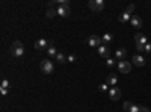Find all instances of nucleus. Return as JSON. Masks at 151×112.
I'll return each instance as SVG.
<instances>
[{
    "instance_id": "obj_1",
    "label": "nucleus",
    "mask_w": 151,
    "mask_h": 112,
    "mask_svg": "<svg viewBox=\"0 0 151 112\" xmlns=\"http://www.w3.org/2000/svg\"><path fill=\"white\" fill-rule=\"evenodd\" d=\"M9 51H11V55L15 56V58H21L24 55V46L21 44L20 41H14L11 47H9Z\"/></svg>"
},
{
    "instance_id": "obj_2",
    "label": "nucleus",
    "mask_w": 151,
    "mask_h": 112,
    "mask_svg": "<svg viewBox=\"0 0 151 112\" xmlns=\"http://www.w3.org/2000/svg\"><path fill=\"white\" fill-rule=\"evenodd\" d=\"M39 68H41V71H42V73H46V74H51V73H55V64H53L51 61H48V59H44V61H41Z\"/></svg>"
},
{
    "instance_id": "obj_3",
    "label": "nucleus",
    "mask_w": 151,
    "mask_h": 112,
    "mask_svg": "<svg viewBox=\"0 0 151 112\" xmlns=\"http://www.w3.org/2000/svg\"><path fill=\"white\" fill-rule=\"evenodd\" d=\"M88 5H89L91 11H94V12H101L104 9V6H106V3L103 2V0H89Z\"/></svg>"
},
{
    "instance_id": "obj_4",
    "label": "nucleus",
    "mask_w": 151,
    "mask_h": 112,
    "mask_svg": "<svg viewBox=\"0 0 151 112\" xmlns=\"http://www.w3.org/2000/svg\"><path fill=\"white\" fill-rule=\"evenodd\" d=\"M118 70L122 73V74H129L131 71V64L127 62V61H119L118 62Z\"/></svg>"
},
{
    "instance_id": "obj_5",
    "label": "nucleus",
    "mask_w": 151,
    "mask_h": 112,
    "mask_svg": "<svg viewBox=\"0 0 151 112\" xmlns=\"http://www.w3.org/2000/svg\"><path fill=\"white\" fill-rule=\"evenodd\" d=\"M101 37H97V35H92V37H89V39H88V46H91V47H94V49H98L100 46H101Z\"/></svg>"
},
{
    "instance_id": "obj_6",
    "label": "nucleus",
    "mask_w": 151,
    "mask_h": 112,
    "mask_svg": "<svg viewBox=\"0 0 151 112\" xmlns=\"http://www.w3.org/2000/svg\"><path fill=\"white\" fill-rule=\"evenodd\" d=\"M70 14H71L70 5H62V6H58V15H59V17H64V18H67V17H70Z\"/></svg>"
},
{
    "instance_id": "obj_7",
    "label": "nucleus",
    "mask_w": 151,
    "mask_h": 112,
    "mask_svg": "<svg viewBox=\"0 0 151 112\" xmlns=\"http://www.w3.org/2000/svg\"><path fill=\"white\" fill-rule=\"evenodd\" d=\"M109 97H110V100H113V101H118V100L121 99V91H119V88H118V87H112V88L109 89Z\"/></svg>"
},
{
    "instance_id": "obj_8",
    "label": "nucleus",
    "mask_w": 151,
    "mask_h": 112,
    "mask_svg": "<svg viewBox=\"0 0 151 112\" xmlns=\"http://www.w3.org/2000/svg\"><path fill=\"white\" fill-rule=\"evenodd\" d=\"M51 46V42L50 41H47V39H44V38H41V39H37V42H35V49L37 50H44V49H48Z\"/></svg>"
},
{
    "instance_id": "obj_9",
    "label": "nucleus",
    "mask_w": 151,
    "mask_h": 112,
    "mask_svg": "<svg viewBox=\"0 0 151 112\" xmlns=\"http://www.w3.org/2000/svg\"><path fill=\"white\" fill-rule=\"evenodd\" d=\"M97 51H98V55H100L101 58H106V59L110 58V49H109L107 46H104V44H101L98 49H97Z\"/></svg>"
},
{
    "instance_id": "obj_10",
    "label": "nucleus",
    "mask_w": 151,
    "mask_h": 112,
    "mask_svg": "<svg viewBox=\"0 0 151 112\" xmlns=\"http://www.w3.org/2000/svg\"><path fill=\"white\" fill-rule=\"evenodd\" d=\"M130 23H131L133 27H136V29H140L142 26H144V21H142V18H140L139 15H133L131 20H130Z\"/></svg>"
},
{
    "instance_id": "obj_11",
    "label": "nucleus",
    "mask_w": 151,
    "mask_h": 112,
    "mask_svg": "<svg viewBox=\"0 0 151 112\" xmlns=\"http://www.w3.org/2000/svg\"><path fill=\"white\" fill-rule=\"evenodd\" d=\"M131 61H133V65H136V67H144V65H145V59L142 58L140 55L133 56V58H131Z\"/></svg>"
},
{
    "instance_id": "obj_12",
    "label": "nucleus",
    "mask_w": 151,
    "mask_h": 112,
    "mask_svg": "<svg viewBox=\"0 0 151 112\" xmlns=\"http://www.w3.org/2000/svg\"><path fill=\"white\" fill-rule=\"evenodd\" d=\"M135 41H136V44H142V46H147V37L144 35V33H136L135 35Z\"/></svg>"
},
{
    "instance_id": "obj_13",
    "label": "nucleus",
    "mask_w": 151,
    "mask_h": 112,
    "mask_svg": "<svg viewBox=\"0 0 151 112\" xmlns=\"http://www.w3.org/2000/svg\"><path fill=\"white\" fill-rule=\"evenodd\" d=\"M115 55H117V58L118 59H122L127 56V49H124V47H121V49H117V51H115Z\"/></svg>"
},
{
    "instance_id": "obj_14",
    "label": "nucleus",
    "mask_w": 151,
    "mask_h": 112,
    "mask_svg": "<svg viewBox=\"0 0 151 112\" xmlns=\"http://www.w3.org/2000/svg\"><path fill=\"white\" fill-rule=\"evenodd\" d=\"M106 83H107V85H118V79H117V76H115V74H109V76H107V79H106Z\"/></svg>"
},
{
    "instance_id": "obj_15",
    "label": "nucleus",
    "mask_w": 151,
    "mask_h": 112,
    "mask_svg": "<svg viewBox=\"0 0 151 112\" xmlns=\"http://www.w3.org/2000/svg\"><path fill=\"white\" fill-rule=\"evenodd\" d=\"M47 55H48V58H56V55H58V50H56V47L55 46H50L48 49H47Z\"/></svg>"
},
{
    "instance_id": "obj_16",
    "label": "nucleus",
    "mask_w": 151,
    "mask_h": 112,
    "mask_svg": "<svg viewBox=\"0 0 151 112\" xmlns=\"http://www.w3.org/2000/svg\"><path fill=\"white\" fill-rule=\"evenodd\" d=\"M56 15H58V9L47 8V11H46V17H47V18H53V17H56Z\"/></svg>"
},
{
    "instance_id": "obj_17",
    "label": "nucleus",
    "mask_w": 151,
    "mask_h": 112,
    "mask_svg": "<svg viewBox=\"0 0 151 112\" xmlns=\"http://www.w3.org/2000/svg\"><path fill=\"white\" fill-rule=\"evenodd\" d=\"M101 41L104 42V46H106L107 42H112V41H113V35H112V33H104V35L101 37Z\"/></svg>"
},
{
    "instance_id": "obj_18",
    "label": "nucleus",
    "mask_w": 151,
    "mask_h": 112,
    "mask_svg": "<svg viewBox=\"0 0 151 112\" xmlns=\"http://www.w3.org/2000/svg\"><path fill=\"white\" fill-rule=\"evenodd\" d=\"M56 61L59 62V64H65L67 62V58H65V55L64 53H60V51H58V55H56Z\"/></svg>"
},
{
    "instance_id": "obj_19",
    "label": "nucleus",
    "mask_w": 151,
    "mask_h": 112,
    "mask_svg": "<svg viewBox=\"0 0 151 112\" xmlns=\"http://www.w3.org/2000/svg\"><path fill=\"white\" fill-rule=\"evenodd\" d=\"M131 18H130V14H127L126 11H124L122 14H121V17H119V21L121 23H127V21H130Z\"/></svg>"
},
{
    "instance_id": "obj_20",
    "label": "nucleus",
    "mask_w": 151,
    "mask_h": 112,
    "mask_svg": "<svg viewBox=\"0 0 151 112\" xmlns=\"http://www.w3.org/2000/svg\"><path fill=\"white\" fill-rule=\"evenodd\" d=\"M106 65H107L109 68H112V67L115 65V59H112V58H109V59H106Z\"/></svg>"
},
{
    "instance_id": "obj_21",
    "label": "nucleus",
    "mask_w": 151,
    "mask_h": 112,
    "mask_svg": "<svg viewBox=\"0 0 151 112\" xmlns=\"http://www.w3.org/2000/svg\"><path fill=\"white\" fill-rule=\"evenodd\" d=\"M133 106V103H130V101H124V109H126L127 112L130 111V108Z\"/></svg>"
},
{
    "instance_id": "obj_22",
    "label": "nucleus",
    "mask_w": 151,
    "mask_h": 112,
    "mask_svg": "<svg viewBox=\"0 0 151 112\" xmlns=\"http://www.w3.org/2000/svg\"><path fill=\"white\" fill-rule=\"evenodd\" d=\"M133 11H135V5H129V6L126 8V12H127V14H131Z\"/></svg>"
},
{
    "instance_id": "obj_23",
    "label": "nucleus",
    "mask_w": 151,
    "mask_h": 112,
    "mask_svg": "<svg viewBox=\"0 0 151 112\" xmlns=\"http://www.w3.org/2000/svg\"><path fill=\"white\" fill-rule=\"evenodd\" d=\"M2 88H6V89H9V82H8L6 79L2 80Z\"/></svg>"
},
{
    "instance_id": "obj_24",
    "label": "nucleus",
    "mask_w": 151,
    "mask_h": 112,
    "mask_svg": "<svg viewBox=\"0 0 151 112\" xmlns=\"http://www.w3.org/2000/svg\"><path fill=\"white\" fill-rule=\"evenodd\" d=\"M139 109H140V106H136V105H133V106L130 108V111H129V112H139Z\"/></svg>"
},
{
    "instance_id": "obj_25",
    "label": "nucleus",
    "mask_w": 151,
    "mask_h": 112,
    "mask_svg": "<svg viewBox=\"0 0 151 112\" xmlns=\"http://www.w3.org/2000/svg\"><path fill=\"white\" fill-rule=\"evenodd\" d=\"M56 5H58V0H51V2H48V3H47V6H48V8H53V6H56Z\"/></svg>"
},
{
    "instance_id": "obj_26",
    "label": "nucleus",
    "mask_w": 151,
    "mask_h": 112,
    "mask_svg": "<svg viewBox=\"0 0 151 112\" xmlns=\"http://www.w3.org/2000/svg\"><path fill=\"white\" fill-rule=\"evenodd\" d=\"M100 89H101V91H107V89H109V85H107V83L100 85Z\"/></svg>"
},
{
    "instance_id": "obj_27",
    "label": "nucleus",
    "mask_w": 151,
    "mask_h": 112,
    "mask_svg": "<svg viewBox=\"0 0 151 112\" xmlns=\"http://www.w3.org/2000/svg\"><path fill=\"white\" fill-rule=\"evenodd\" d=\"M145 51L151 55V42H147V46H145Z\"/></svg>"
},
{
    "instance_id": "obj_28",
    "label": "nucleus",
    "mask_w": 151,
    "mask_h": 112,
    "mask_svg": "<svg viewBox=\"0 0 151 112\" xmlns=\"http://www.w3.org/2000/svg\"><path fill=\"white\" fill-rule=\"evenodd\" d=\"M136 50H138V51L145 50V46H142V44H136Z\"/></svg>"
},
{
    "instance_id": "obj_29",
    "label": "nucleus",
    "mask_w": 151,
    "mask_h": 112,
    "mask_svg": "<svg viewBox=\"0 0 151 112\" xmlns=\"http://www.w3.org/2000/svg\"><path fill=\"white\" fill-rule=\"evenodd\" d=\"M67 61H70V62H74V61H76V56H74V55H70V56L67 58Z\"/></svg>"
},
{
    "instance_id": "obj_30",
    "label": "nucleus",
    "mask_w": 151,
    "mask_h": 112,
    "mask_svg": "<svg viewBox=\"0 0 151 112\" xmlns=\"http://www.w3.org/2000/svg\"><path fill=\"white\" fill-rule=\"evenodd\" d=\"M139 112H150V109H148L147 106H140V109H139Z\"/></svg>"
},
{
    "instance_id": "obj_31",
    "label": "nucleus",
    "mask_w": 151,
    "mask_h": 112,
    "mask_svg": "<svg viewBox=\"0 0 151 112\" xmlns=\"http://www.w3.org/2000/svg\"><path fill=\"white\" fill-rule=\"evenodd\" d=\"M0 91H2V94H6V92H8V89H6V88H2Z\"/></svg>"
}]
</instances>
